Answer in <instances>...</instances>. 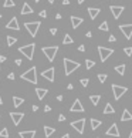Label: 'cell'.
<instances>
[{
    "mask_svg": "<svg viewBox=\"0 0 132 138\" xmlns=\"http://www.w3.org/2000/svg\"><path fill=\"white\" fill-rule=\"evenodd\" d=\"M20 77H22V80H26L31 84H37V70H36V67H30Z\"/></svg>",
    "mask_w": 132,
    "mask_h": 138,
    "instance_id": "obj_1",
    "label": "cell"
},
{
    "mask_svg": "<svg viewBox=\"0 0 132 138\" xmlns=\"http://www.w3.org/2000/svg\"><path fill=\"white\" fill-rule=\"evenodd\" d=\"M77 68H80V63L73 61L70 58H64V73L65 76H70L73 71H75Z\"/></svg>",
    "mask_w": 132,
    "mask_h": 138,
    "instance_id": "obj_2",
    "label": "cell"
},
{
    "mask_svg": "<svg viewBox=\"0 0 132 138\" xmlns=\"http://www.w3.org/2000/svg\"><path fill=\"white\" fill-rule=\"evenodd\" d=\"M34 49H36V44H26V46H22L19 49V51L22 53L23 56L26 57L27 60H33V56H34Z\"/></svg>",
    "mask_w": 132,
    "mask_h": 138,
    "instance_id": "obj_3",
    "label": "cell"
},
{
    "mask_svg": "<svg viewBox=\"0 0 132 138\" xmlns=\"http://www.w3.org/2000/svg\"><path fill=\"white\" fill-rule=\"evenodd\" d=\"M41 51L44 53V56L47 57L48 61H54L55 58V54L58 53V46H51V47H43Z\"/></svg>",
    "mask_w": 132,
    "mask_h": 138,
    "instance_id": "obj_4",
    "label": "cell"
},
{
    "mask_svg": "<svg viewBox=\"0 0 132 138\" xmlns=\"http://www.w3.org/2000/svg\"><path fill=\"white\" fill-rule=\"evenodd\" d=\"M40 26H41L40 22H27V23H24V27L27 29V31H29V34L31 36V37H36Z\"/></svg>",
    "mask_w": 132,
    "mask_h": 138,
    "instance_id": "obj_5",
    "label": "cell"
},
{
    "mask_svg": "<svg viewBox=\"0 0 132 138\" xmlns=\"http://www.w3.org/2000/svg\"><path fill=\"white\" fill-rule=\"evenodd\" d=\"M98 54H100V60L104 63V61H107L108 57L114 54V49H107V47L98 46Z\"/></svg>",
    "mask_w": 132,
    "mask_h": 138,
    "instance_id": "obj_6",
    "label": "cell"
},
{
    "mask_svg": "<svg viewBox=\"0 0 132 138\" xmlns=\"http://www.w3.org/2000/svg\"><path fill=\"white\" fill-rule=\"evenodd\" d=\"M127 91H128L127 87H121V86H116V84H112V93H114V98L115 100H119Z\"/></svg>",
    "mask_w": 132,
    "mask_h": 138,
    "instance_id": "obj_7",
    "label": "cell"
},
{
    "mask_svg": "<svg viewBox=\"0 0 132 138\" xmlns=\"http://www.w3.org/2000/svg\"><path fill=\"white\" fill-rule=\"evenodd\" d=\"M84 125H85V118H81V120H77V121L71 122V127H73L78 134L84 133Z\"/></svg>",
    "mask_w": 132,
    "mask_h": 138,
    "instance_id": "obj_8",
    "label": "cell"
},
{
    "mask_svg": "<svg viewBox=\"0 0 132 138\" xmlns=\"http://www.w3.org/2000/svg\"><path fill=\"white\" fill-rule=\"evenodd\" d=\"M109 10H111V13H112L114 19H119V16H121V14L124 13L125 7H124V6H115V4H111V6H109Z\"/></svg>",
    "mask_w": 132,
    "mask_h": 138,
    "instance_id": "obj_9",
    "label": "cell"
},
{
    "mask_svg": "<svg viewBox=\"0 0 132 138\" xmlns=\"http://www.w3.org/2000/svg\"><path fill=\"white\" fill-rule=\"evenodd\" d=\"M54 74H55V70H54V67H50V68H47L46 71H41V77L43 78H46V80H48V81H54Z\"/></svg>",
    "mask_w": 132,
    "mask_h": 138,
    "instance_id": "obj_10",
    "label": "cell"
},
{
    "mask_svg": "<svg viewBox=\"0 0 132 138\" xmlns=\"http://www.w3.org/2000/svg\"><path fill=\"white\" fill-rule=\"evenodd\" d=\"M119 30L124 33V36L129 40L132 38V24H121L119 26Z\"/></svg>",
    "mask_w": 132,
    "mask_h": 138,
    "instance_id": "obj_11",
    "label": "cell"
},
{
    "mask_svg": "<svg viewBox=\"0 0 132 138\" xmlns=\"http://www.w3.org/2000/svg\"><path fill=\"white\" fill-rule=\"evenodd\" d=\"M10 118L14 125H19L20 121L24 118V113H10Z\"/></svg>",
    "mask_w": 132,
    "mask_h": 138,
    "instance_id": "obj_12",
    "label": "cell"
},
{
    "mask_svg": "<svg viewBox=\"0 0 132 138\" xmlns=\"http://www.w3.org/2000/svg\"><path fill=\"white\" fill-rule=\"evenodd\" d=\"M70 111H71V113H84V107H82V104H81V101L78 100V98L73 103Z\"/></svg>",
    "mask_w": 132,
    "mask_h": 138,
    "instance_id": "obj_13",
    "label": "cell"
},
{
    "mask_svg": "<svg viewBox=\"0 0 132 138\" xmlns=\"http://www.w3.org/2000/svg\"><path fill=\"white\" fill-rule=\"evenodd\" d=\"M6 29H9V30H16V31H19V30H20V26H19V20H17V17H13V19H11L10 22L6 24Z\"/></svg>",
    "mask_w": 132,
    "mask_h": 138,
    "instance_id": "obj_14",
    "label": "cell"
},
{
    "mask_svg": "<svg viewBox=\"0 0 132 138\" xmlns=\"http://www.w3.org/2000/svg\"><path fill=\"white\" fill-rule=\"evenodd\" d=\"M107 135L108 137H119L121 134H119V130H118V125L116 124H112L109 128L107 130Z\"/></svg>",
    "mask_w": 132,
    "mask_h": 138,
    "instance_id": "obj_15",
    "label": "cell"
},
{
    "mask_svg": "<svg viewBox=\"0 0 132 138\" xmlns=\"http://www.w3.org/2000/svg\"><path fill=\"white\" fill-rule=\"evenodd\" d=\"M70 20H71V27L73 29H78L81 24H82V17H77V16H71L70 17Z\"/></svg>",
    "mask_w": 132,
    "mask_h": 138,
    "instance_id": "obj_16",
    "label": "cell"
},
{
    "mask_svg": "<svg viewBox=\"0 0 132 138\" xmlns=\"http://www.w3.org/2000/svg\"><path fill=\"white\" fill-rule=\"evenodd\" d=\"M19 135L22 138H34L36 137V131L34 130H30V131H20Z\"/></svg>",
    "mask_w": 132,
    "mask_h": 138,
    "instance_id": "obj_17",
    "label": "cell"
},
{
    "mask_svg": "<svg viewBox=\"0 0 132 138\" xmlns=\"http://www.w3.org/2000/svg\"><path fill=\"white\" fill-rule=\"evenodd\" d=\"M100 13H101V10L98 7H88V14H89V17H91V20H94Z\"/></svg>",
    "mask_w": 132,
    "mask_h": 138,
    "instance_id": "obj_18",
    "label": "cell"
},
{
    "mask_svg": "<svg viewBox=\"0 0 132 138\" xmlns=\"http://www.w3.org/2000/svg\"><path fill=\"white\" fill-rule=\"evenodd\" d=\"M36 94H37L38 100H43V98L48 94V90L47 88H36Z\"/></svg>",
    "mask_w": 132,
    "mask_h": 138,
    "instance_id": "obj_19",
    "label": "cell"
},
{
    "mask_svg": "<svg viewBox=\"0 0 132 138\" xmlns=\"http://www.w3.org/2000/svg\"><path fill=\"white\" fill-rule=\"evenodd\" d=\"M22 14H23V16H27V14H33V9L30 7L29 3L24 2V4H23V7H22Z\"/></svg>",
    "mask_w": 132,
    "mask_h": 138,
    "instance_id": "obj_20",
    "label": "cell"
},
{
    "mask_svg": "<svg viewBox=\"0 0 132 138\" xmlns=\"http://www.w3.org/2000/svg\"><path fill=\"white\" fill-rule=\"evenodd\" d=\"M54 133H55V128H53V127H48V125H44V135H46V138L51 137Z\"/></svg>",
    "mask_w": 132,
    "mask_h": 138,
    "instance_id": "obj_21",
    "label": "cell"
},
{
    "mask_svg": "<svg viewBox=\"0 0 132 138\" xmlns=\"http://www.w3.org/2000/svg\"><path fill=\"white\" fill-rule=\"evenodd\" d=\"M131 120H132V114L125 108L124 113H122V115H121V121H131Z\"/></svg>",
    "mask_w": 132,
    "mask_h": 138,
    "instance_id": "obj_22",
    "label": "cell"
},
{
    "mask_svg": "<svg viewBox=\"0 0 132 138\" xmlns=\"http://www.w3.org/2000/svg\"><path fill=\"white\" fill-rule=\"evenodd\" d=\"M100 100H101V95L100 94H94V95H91V97H89V101L92 103V106H98Z\"/></svg>",
    "mask_w": 132,
    "mask_h": 138,
    "instance_id": "obj_23",
    "label": "cell"
},
{
    "mask_svg": "<svg viewBox=\"0 0 132 138\" xmlns=\"http://www.w3.org/2000/svg\"><path fill=\"white\" fill-rule=\"evenodd\" d=\"M23 103H24V98H20V97H17V95L13 97V106L14 107H20Z\"/></svg>",
    "mask_w": 132,
    "mask_h": 138,
    "instance_id": "obj_24",
    "label": "cell"
},
{
    "mask_svg": "<svg viewBox=\"0 0 132 138\" xmlns=\"http://www.w3.org/2000/svg\"><path fill=\"white\" fill-rule=\"evenodd\" d=\"M115 113V108L112 107V104L111 103H107L105 108H104V114H114Z\"/></svg>",
    "mask_w": 132,
    "mask_h": 138,
    "instance_id": "obj_25",
    "label": "cell"
},
{
    "mask_svg": "<svg viewBox=\"0 0 132 138\" xmlns=\"http://www.w3.org/2000/svg\"><path fill=\"white\" fill-rule=\"evenodd\" d=\"M102 122L100 120H95V118H91V130H97L98 127H101Z\"/></svg>",
    "mask_w": 132,
    "mask_h": 138,
    "instance_id": "obj_26",
    "label": "cell"
},
{
    "mask_svg": "<svg viewBox=\"0 0 132 138\" xmlns=\"http://www.w3.org/2000/svg\"><path fill=\"white\" fill-rule=\"evenodd\" d=\"M125 68H127V65L121 64V65H116V67H115V71L118 74H121V76H124V74H125Z\"/></svg>",
    "mask_w": 132,
    "mask_h": 138,
    "instance_id": "obj_27",
    "label": "cell"
},
{
    "mask_svg": "<svg viewBox=\"0 0 132 138\" xmlns=\"http://www.w3.org/2000/svg\"><path fill=\"white\" fill-rule=\"evenodd\" d=\"M17 43V37H11V36H7V46L11 47L13 44Z\"/></svg>",
    "mask_w": 132,
    "mask_h": 138,
    "instance_id": "obj_28",
    "label": "cell"
},
{
    "mask_svg": "<svg viewBox=\"0 0 132 138\" xmlns=\"http://www.w3.org/2000/svg\"><path fill=\"white\" fill-rule=\"evenodd\" d=\"M3 6H4L6 9H9V7H14V6H16V3H14V0H4Z\"/></svg>",
    "mask_w": 132,
    "mask_h": 138,
    "instance_id": "obj_29",
    "label": "cell"
},
{
    "mask_svg": "<svg viewBox=\"0 0 132 138\" xmlns=\"http://www.w3.org/2000/svg\"><path fill=\"white\" fill-rule=\"evenodd\" d=\"M98 29H100L101 31H108V30H109V26H108L107 22H102L100 26H98Z\"/></svg>",
    "mask_w": 132,
    "mask_h": 138,
    "instance_id": "obj_30",
    "label": "cell"
},
{
    "mask_svg": "<svg viewBox=\"0 0 132 138\" xmlns=\"http://www.w3.org/2000/svg\"><path fill=\"white\" fill-rule=\"evenodd\" d=\"M94 65H95V61H94V60H85V67H87V70H91Z\"/></svg>",
    "mask_w": 132,
    "mask_h": 138,
    "instance_id": "obj_31",
    "label": "cell"
},
{
    "mask_svg": "<svg viewBox=\"0 0 132 138\" xmlns=\"http://www.w3.org/2000/svg\"><path fill=\"white\" fill-rule=\"evenodd\" d=\"M73 37H71V36L70 34H65L64 36V40H62V43H64V44H71V43H73Z\"/></svg>",
    "mask_w": 132,
    "mask_h": 138,
    "instance_id": "obj_32",
    "label": "cell"
},
{
    "mask_svg": "<svg viewBox=\"0 0 132 138\" xmlns=\"http://www.w3.org/2000/svg\"><path fill=\"white\" fill-rule=\"evenodd\" d=\"M0 137L2 138H9V130L7 128H2V131H0Z\"/></svg>",
    "mask_w": 132,
    "mask_h": 138,
    "instance_id": "obj_33",
    "label": "cell"
},
{
    "mask_svg": "<svg viewBox=\"0 0 132 138\" xmlns=\"http://www.w3.org/2000/svg\"><path fill=\"white\" fill-rule=\"evenodd\" d=\"M107 74H104V73H101V74H98V81L100 83H105L107 81Z\"/></svg>",
    "mask_w": 132,
    "mask_h": 138,
    "instance_id": "obj_34",
    "label": "cell"
},
{
    "mask_svg": "<svg viewBox=\"0 0 132 138\" xmlns=\"http://www.w3.org/2000/svg\"><path fill=\"white\" fill-rule=\"evenodd\" d=\"M124 51H125V54H127L128 57H131L132 56V47H125Z\"/></svg>",
    "mask_w": 132,
    "mask_h": 138,
    "instance_id": "obj_35",
    "label": "cell"
},
{
    "mask_svg": "<svg viewBox=\"0 0 132 138\" xmlns=\"http://www.w3.org/2000/svg\"><path fill=\"white\" fill-rule=\"evenodd\" d=\"M81 86H82V87H87V86H88V83H89V80L88 78H81Z\"/></svg>",
    "mask_w": 132,
    "mask_h": 138,
    "instance_id": "obj_36",
    "label": "cell"
},
{
    "mask_svg": "<svg viewBox=\"0 0 132 138\" xmlns=\"http://www.w3.org/2000/svg\"><path fill=\"white\" fill-rule=\"evenodd\" d=\"M40 17L46 19V17H47V11H46V10H41V11H40Z\"/></svg>",
    "mask_w": 132,
    "mask_h": 138,
    "instance_id": "obj_37",
    "label": "cell"
},
{
    "mask_svg": "<svg viewBox=\"0 0 132 138\" xmlns=\"http://www.w3.org/2000/svg\"><path fill=\"white\" fill-rule=\"evenodd\" d=\"M58 121H65V115H64V114H60V115H58Z\"/></svg>",
    "mask_w": 132,
    "mask_h": 138,
    "instance_id": "obj_38",
    "label": "cell"
},
{
    "mask_svg": "<svg viewBox=\"0 0 132 138\" xmlns=\"http://www.w3.org/2000/svg\"><path fill=\"white\" fill-rule=\"evenodd\" d=\"M78 51H85V46H84V44H81V46H78Z\"/></svg>",
    "mask_w": 132,
    "mask_h": 138,
    "instance_id": "obj_39",
    "label": "cell"
},
{
    "mask_svg": "<svg viewBox=\"0 0 132 138\" xmlns=\"http://www.w3.org/2000/svg\"><path fill=\"white\" fill-rule=\"evenodd\" d=\"M108 40H109V41H112V43H114V41H116V37H115V36H114V34H111Z\"/></svg>",
    "mask_w": 132,
    "mask_h": 138,
    "instance_id": "obj_40",
    "label": "cell"
},
{
    "mask_svg": "<svg viewBox=\"0 0 132 138\" xmlns=\"http://www.w3.org/2000/svg\"><path fill=\"white\" fill-rule=\"evenodd\" d=\"M14 63H16V65H22V60H20V58H16V61H14Z\"/></svg>",
    "mask_w": 132,
    "mask_h": 138,
    "instance_id": "obj_41",
    "label": "cell"
},
{
    "mask_svg": "<svg viewBox=\"0 0 132 138\" xmlns=\"http://www.w3.org/2000/svg\"><path fill=\"white\" fill-rule=\"evenodd\" d=\"M44 111H46V113H48V111H51V107H50V106H46V107H44Z\"/></svg>",
    "mask_w": 132,
    "mask_h": 138,
    "instance_id": "obj_42",
    "label": "cell"
},
{
    "mask_svg": "<svg viewBox=\"0 0 132 138\" xmlns=\"http://www.w3.org/2000/svg\"><path fill=\"white\" fill-rule=\"evenodd\" d=\"M7 77H9V80H14V73H10Z\"/></svg>",
    "mask_w": 132,
    "mask_h": 138,
    "instance_id": "obj_43",
    "label": "cell"
},
{
    "mask_svg": "<svg viewBox=\"0 0 132 138\" xmlns=\"http://www.w3.org/2000/svg\"><path fill=\"white\" fill-rule=\"evenodd\" d=\"M6 61V56H0V63H4Z\"/></svg>",
    "mask_w": 132,
    "mask_h": 138,
    "instance_id": "obj_44",
    "label": "cell"
},
{
    "mask_svg": "<svg viewBox=\"0 0 132 138\" xmlns=\"http://www.w3.org/2000/svg\"><path fill=\"white\" fill-rule=\"evenodd\" d=\"M50 33H51V34L54 36V34L57 33V29H50Z\"/></svg>",
    "mask_w": 132,
    "mask_h": 138,
    "instance_id": "obj_45",
    "label": "cell"
},
{
    "mask_svg": "<svg viewBox=\"0 0 132 138\" xmlns=\"http://www.w3.org/2000/svg\"><path fill=\"white\" fill-rule=\"evenodd\" d=\"M55 20H61V14H60V13L55 14Z\"/></svg>",
    "mask_w": 132,
    "mask_h": 138,
    "instance_id": "obj_46",
    "label": "cell"
},
{
    "mask_svg": "<svg viewBox=\"0 0 132 138\" xmlns=\"http://www.w3.org/2000/svg\"><path fill=\"white\" fill-rule=\"evenodd\" d=\"M62 4H64V6L70 4V0H62Z\"/></svg>",
    "mask_w": 132,
    "mask_h": 138,
    "instance_id": "obj_47",
    "label": "cell"
},
{
    "mask_svg": "<svg viewBox=\"0 0 132 138\" xmlns=\"http://www.w3.org/2000/svg\"><path fill=\"white\" fill-rule=\"evenodd\" d=\"M67 88H68V90H73V88H74V86H73V84H68Z\"/></svg>",
    "mask_w": 132,
    "mask_h": 138,
    "instance_id": "obj_48",
    "label": "cell"
},
{
    "mask_svg": "<svg viewBox=\"0 0 132 138\" xmlns=\"http://www.w3.org/2000/svg\"><path fill=\"white\" fill-rule=\"evenodd\" d=\"M60 138H70V134H64V135L60 137Z\"/></svg>",
    "mask_w": 132,
    "mask_h": 138,
    "instance_id": "obj_49",
    "label": "cell"
},
{
    "mask_svg": "<svg viewBox=\"0 0 132 138\" xmlns=\"http://www.w3.org/2000/svg\"><path fill=\"white\" fill-rule=\"evenodd\" d=\"M33 111H38V106H33Z\"/></svg>",
    "mask_w": 132,
    "mask_h": 138,
    "instance_id": "obj_50",
    "label": "cell"
},
{
    "mask_svg": "<svg viewBox=\"0 0 132 138\" xmlns=\"http://www.w3.org/2000/svg\"><path fill=\"white\" fill-rule=\"evenodd\" d=\"M85 36H87V37H91V36H92V33H91V31H87V34H85Z\"/></svg>",
    "mask_w": 132,
    "mask_h": 138,
    "instance_id": "obj_51",
    "label": "cell"
},
{
    "mask_svg": "<svg viewBox=\"0 0 132 138\" xmlns=\"http://www.w3.org/2000/svg\"><path fill=\"white\" fill-rule=\"evenodd\" d=\"M57 100H58V101H62V95H57Z\"/></svg>",
    "mask_w": 132,
    "mask_h": 138,
    "instance_id": "obj_52",
    "label": "cell"
},
{
    "mask_svg": "<svg viewBox=\"0 0 132 138\" xmlns=\"http://www.w3.org/2000/svg\"><path fill=\"white\" fill-rule=\"evenodd\" d=\"M77 2H78V4H82V3H84V0H77Z\"/></svg>",
    "mask_w": 132,
    "mask_h": 138,
    "instance_id": "obj_53",
    "label": "cell"
},
{
    "mask_svg": "<svg viewBox=\"0 0 132 138\" xmlns=\"http://www.w3.org/2000/svg\"><path fill=\"white\" fill-rule=\"evenodd\" d=\"M3 104V100H2V95H0V106Z\"/></svg>",
    "mask_w": 132,
    "mask_h": 138,
    "instance_id": "obj_54",
    "label": "cell"
},
{
    "mask_svg": "<svg viewBox=\"0 0 132 138\" xmlns=\"http://www.w3.org/2000/svg\"><path fill=\"white\" fill-rule=\"evenodd\" d=\"M47 2H48V3H54V0H47Z\"/></svg>",
    "mask_w": 132,
    "mask_h": 138,
    "instance_id": "obj_55",
    "label": "cell"
},
{
    "mask_svg": "<svg viewBox=\"0 0 132 138\" xmlns=\"http://www.w3.org/2000/svg\"><path fill=\"white\" fill-rule=\"evenodd\" d=\"M129 138H132V131H131V134H129Z\"/></svg>",
    "mask_w": 132,
    "mask_h": 138,
    "instance_id": "obj_56",
    "label": "cell"
},
{
    "mask_svg": "<svg viewBox=\"0 0 132 138\" xmlns=\"http://www.w3.org/2000/svg\"><path fill=\"white\" fill-rule=\"evenodd\" d=\"M34 2H36V3H38V2H40V0H34Z\"/></svg>",
    "mask_w": 132,
    "mask_h": 138,
    "instance_id": "obj_57",
    "label": "cell"
},
{
    "mask_svg": "<svg viewBox=\"0 0 132 138\" xmlns=\"http://www.w3.org/2000/svg\"><path fill=\"white\" fill-rule=\"evenodd\" d=\"M0 19H2V14H0Z\"/></svg>",
    "mask_w": 132,
    "mask_h": 138,
    "instance_id": "obj_58",
    "label": "cell"
}]
</instances>
